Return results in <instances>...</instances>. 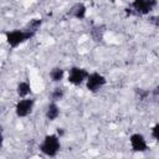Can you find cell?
Returning <instances> with one entry per match:
<instances>
[{
	"instance_id": "6da1fadb",
	"label": "cell",
	"mask_w": 159,
	"mask_h": 159,
	"mask_svg": "<svg viewBox=\"0 0 159 159\" xmlns=\"http://www.w3.org/2000/svg\"><path fill=\"white\" fill-rule=\"evenodd\" d=\"M35 35H36V32L29 31V30H26V29H21V30L16 29V30L6 31V32H5V39H6L7 45H9L11 48H16V47H19L20 45H22L24 42L31 40Z\"/></svg>"
},
{
	"instance_id": "7a4b0ae2",
	"label": "cell",
	"mask_w": 159,
	"mask_h": 159,
	"mask_svg": "<svg viewBox=\"0 0 159 159\" xmlns=\"http://www.w3.org/2000/svg\"><path fill=\"white\" fill-rule=\"evenodd\" d=\"M61 138L57 135V133H52V134H47L45 135V138L42 139L41 144H40V152L46 155V157H56L58 154V152L61 150Z\"/></svg>"
},
{
	"instance_id": "3957f363",
	"label": "cell",
	"mask_w": 159,
	"mask_h": 159,
	"mask_svg": "<svg viewBox=\"0 0 159 159\" xmlns=\"http://www.w3.org/2000/svg\"><path fill=\"white\" fill-rule=\"evenodd\" d=\"M158 5V0H133L130 7L125 9L128 15H149Z\"/></svg>"
},
{
	"instance_id": "277c9868",
	"label": "cell",
	"mask_w": 159,
	"mask_h": 159,
	"mask_svg": "<svg viewBox=\"0 0 159 159\" xmlns=\"http://www.w3.org/2000/svg\"><path fill=\"white\" fill-rule=\"evenodd\" d=\"M89 72L80 66H73L68 70V75H67V81L73 84V86H81L82 83H84L88 78Z\"/></svg>"
},
{
	"instance_id": "5b68a950",
	"label": "cell",
	"mask_w": 159,
	"mask_h": 159,
	"mask_svg": "<svg viewBox=\"0 0 159 159\" xmlns=\"http://www.w3.org/2000/svg\"><path fill=\"white\" fill-rule=\"evenodd\" d=\"M106 83H107V78L102 73L91 72L86 81V88L92 93H97L99 89H102L106 86Z\"/></svg>"
},
{
	"instance_id": "8992f818",
	"label": "cell",
	"mask_w": 159,
	"mask_h": 159,
	"mask_svg": "<svg viewBox=\"0 0 159 159\" xmlns=\"http://www.w3.org/2000/svg\"><path fill=\"white\" fill-rule=\"evenodd\" d=\"M34 104H35V101L32 98H21L16 106H15V113L19 118H25L27 116H30L32 113V109H34Z\"/></svg>"
},
{
	"instance_id": "52a82bcc",
	"label": "cell",
	"mask_w": 159,
	"mask_h": 159,
	"mask_svg": "<svg viewBox=\"0 0 159 159\" xmlns=\"http://www.w3.org/2000/svg\"><path fill=\"white\" fill-rule=\"evenodd\" d=\"M129 143H130L132 150L135 153H144L148 150L147 139L142 133H133L129 137Z\"/></svg>"
},
{
	"instance_id": "ba28073f",
	"label": "cell",
	"mask_w": 159,
	"mask_h": 159,
	"mask_svg": "<svg viewBox=\"0 0 159 159\" xmlns=\"http://www.w3.org/2000/svg\"><path fill=\"white\" fill-rule=\"evenodd\" d=\"M68 15L71 17H75L77 20H83L87 15V7L83 2H76L72 5V7L68 11Z\"/></svg>"
},
{
	"instance_id": "9c48e42d",
	"label": "cell",
	"mask_w": 159,
	"mask_h": 159,
	"mask_svg": "<svg viewBox=\"0 0 159 159\" xmlns=\"http://www.w3.org/2000/svg\"><path fill=\"white\" fill-rule=\"evenodd\" d=\"M45 116H46V118H47L50 122H53V120H56V119L58 118V116H60V107H58L57 102L51 101V102L47 104Z\"/></svg>"
},
{
	"instance_id": "30bf717a",
	"label": "cell",
	"mask_w": 159,
	"mask_h": 159,
	"mask_svg": "<svg viewBox=\"0 0 159 159\" xmlns=\"http://www.w3.org/2000/svg\"><path fill=\"white\" fill-rule=\"evenodd\" d=\"M16 93L20 98H26L31 94V84L27 81H21L16 86Z\"/></svg>"
},
{
	"instance_id": "8fae6325",
	"label": "cell",
	"mask_w": 159,
	"mask_h": 159,
	"mask_svg": "<svg viewBox=\"0 0 159 159\" xmlns=\"http://www.w3.org/2000/svg\"><path fill=\"white\" fill-rule=\"evenodd\" d=\"M106 27L103 25H96L89 30V36L93 39V41L96 42H101L103 40V35H104V30Z\"/></svg>"
},
{
	"instance_id": "7c38bea8",
	"label": "cell",
	"mask_w": 159,
	"mask_h": 159,
	"mask_svg": "<svg viewBox=\"0 0 159 159\" xmlns=\"http://www.w3.org/2000/svg\"><path fill=\"white\" fill-rule=\"evenodd\" d=\"M48 76H50V80H51L52 82L58 83V82H61V81L63 80V77H65V70H63L62 67H53V68L50 71Z\"/></svg>"
},
{
	"instance_id": "4fadbf2b",
	"label": "cell",
	"mask_w": 159,
	"mask_h": 159,
	"mask_svg": "<svg viewBox=\"0 0 159 159\" xmlns=\"http://www.w3.org/2000/svg\"><path fill=\"white\" fill-rule=\"evenodd\" d=\"M41 25H42V19L36 17V19H31V20L26 24L25 29L29 30V31H32V32H37V30H40Z\"/></svg>"
},
{
	"instance_id": "5bb4252c",
	"label": "cell",
	"mask_w": 159,
	"mask_h": 159,
	"mask_svg": "<svg viewBox=\"0 0 159 159\" xmlns=\"http://www.w3.org/2000/svg\"><path fill=\"white\" fill-rule=\"evenodd\" d=\"M63 97H65V88H63V87H55V88L52 89L51 94H50V98H51V101H53V102H58V101H61Z\"/></svg>"
},
{
	"instance_id": "9a60e30c",
	"label": "cell",
	"mask_w": 159,
	"mask_h": 159,
	"mask_svg": "<svg viewBox=\"0 0 159 159\" xmlns=\"http://www.w3.org/2000/svg\"><path fill=\"white\" fill-rule=\"evenodd\" d=\"M135 93H137V96L139 97L140 101H144L152 92L148 91V89H144V88H137V89H135Z\"/></svg>"
},
{
	"instance_id": "2e32d148",
	"label": "cell",
	"mask_w": 159,
	"mask_h": 159,
	"mask_svg": "<svg viewBox=\"0 0 159 159\" xmlns=\"http://www.w3.org/2000/svg\"><path fill=\"white\" fill-rule=\"evenodd\" d=\"M150 133H152L153 139L159 143V123H157V124H154V125L152 127V132H150Z\"/></svg>"
},
{
	"instance_id": "e0dca14e",
	"label": "cell",
	"mask_w": 159,
	"mask_h": 159,
	"mask_svg": "<svg viewBox=\"0 0 159 159\" xmlns=\"http://www.w3.org/2000/svg\"><path fill=\"white\" fill-rule=\"evenodd\" d=\"M148 22L152 24L155 27H159V15H154V16H149Z\"/></svg>"
},
{
	"instance_id": "ac0fdd59",
	"label": "cell",
	"mask_w": 159,
	"mask_h": 159,
	"mask_svg": "<svg viewBox=\"0 0 159 159\" xmlns=\"http://www.w3.org/2000/svg\"><path fill=\"white\" fill-rule=\"evenodd\" d=\"M56 133H57V135H58L60 138H62V137L65 135V129H63V128H60V127H58V128L56 129Z\"/></svg>"
},
{
	"instance_id": "d6986e66",
	"label": "cell",
	"mask_w": 159,
	"mask_h": 159,
	"mask_svg": "<svg viewBox=\"0 0 159 159\" xmlns=\"http://www.w3.org/2000/svg\"><path fill=\"white\" fill-rule=\"evenodd\" d=\"M152 93H153L154 96H158V94H159V86H157V87H155V88L152 91Z\"/></svg>"
}]
</instances>
